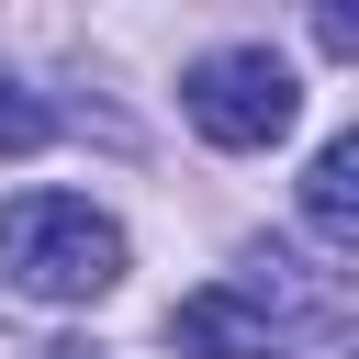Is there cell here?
Listing matches in <instances>:
<instances>
[{
    "label": "cell",
    "instance_id": "cell-1",
    "mask_svg": "<svg viewBox=\"0 0 359 359\" xmlns=\"http://www.w3.org/2000/svg\"><path fill=\"white\" fill-rule=\"evenodd\" d=\"M0 280L34 303H101L123 280V224L90 191H11L0 202Z\"/></svg>",
    "mask_w": 359,
    "mask_h": 359
},
{
    "label": "cell",
    "instance_id": "cell-2",
    "mask_svg": "<svg viewBox=\"0 0 359 359\" xmlns=\"http://www.w3.org/2000/svg\"><path fill=\"white\" fill-rule=\"evenodd\" d=\"M180 112H191V135L202 146H280L292 135V112H303V79L269 56V45H224V56H202L191 79H180Z\"/></svg>",
    "mask_w": 359,
    "mask_h": 359
},
{
    "label": "cell",
    "instance_id": "cell-3",
    "mask_svg": "<svg viewBox=\"0 0 359 359\" xmlns=\"http://www.w3.org/2000/svg\"><path fill=\"white\" fill-rule=\"evenodd\" d=\"M168 325H180V337H191L202 359H292V348H280V325H269V314H258L247 292H191V303L168 314Z\"/></svg>",
    "mask_w": 359,
    "mask_h": 359
},
{
    "label": "cell",
    "instance_id": "cell-4",
    "mask_svg": "<svg viewBox=\"0 0 359 359\" xmlns=\"http://www.w3.org/2000/svg\"><path fill=\"white\" fill-rule=\"evenodd\" d=\"M303 213H314L325 247H359V135H325V157L303 180Z\"/></svg>",
    "mask_w": 359,
    "mask_h": 359
},
{
    "label": "cell",
    "instance_id": "cell-5",
    "mask_svg": "<svg viewBox=\"0 0 359 359\" xmlns=\"http://www.w3.org/2000/svg\"><path fill=\"white\" fill-rule=\"evenodd\" d=\"M34 146H45V112L22 90H0V157H34Z\"/></svg>",
    "mask_w": 359,
    "mask_h": 359
}]
</instances>
